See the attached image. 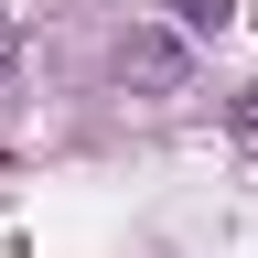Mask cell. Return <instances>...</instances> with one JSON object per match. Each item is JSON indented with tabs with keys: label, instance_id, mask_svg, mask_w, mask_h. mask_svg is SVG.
Returning <instances> with one entry per match:
<instances>
[{
	"label": "cell",
	"instance_id": "2",
	"mask_svg": "<svg viewBox=\"0 0 258 258\" xmlns=\"http://www.w3.org/2000/svg\"><path fill=\"white\" fill-rule=\"evenodd\" d=\"M183 22L194 32H226V0H183Z\"/></svg>",
	"mask_w": 258,
	"mask_h": 258
},
{
	"label": "cell",
	"instance_id": "4",
	"mask_svg": "<svg viewBox=\"0 0 258 258\" xmlns=\"http://www.w3.org/2000/svg\"><path fill=\"white\" fill-rule=\"evenodd\" d=\"M237 129H258V86H247V97H237Z\"/></svg>",
	"mask_w": 258,
	"mask_h": 258
},
{
	"label": "cell",
	"instance_id": "3",
	"mask_svg": "<svg viewBox=\"0 0 258 258\" xmlns=\"http://www.w3.org/2000/svg\"><path fill=\"white\" fill-rule=\"evenodd\" d=\"M11 54H22V22H11V11H0V76H11Z\"/></svg>",
	"mask_w": 258,
	"mask_h": 258
},
{
	"label": "cell",
	"instance_id": "1",
	"mask_svg": "<svg viewBox=\"0 0 258 258\" xmlns=\"http://www.w3.org/2000/svg\"><path fill=\"white\" fill-rule=\"evenodd\" d=\"M118 76L172 97V86H183V43H172V32H129V43H118Z\"/></svg>",
	"mask_w": 258,
	"mask_h": 258
}]
</instances>
